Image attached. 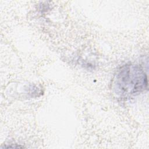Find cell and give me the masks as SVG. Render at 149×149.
I'll return each instance as SVG.
<instances>
[{
  "mask_svg": "<svg viewBox=\"0 0 149 149\" xmlns=\"http://www.w3.org/2000/svg\"><path fill=\"white\" fill-rule=\"evenodd\" d=\"M148 88L147 76L139 65L126 63L116 72L113 81L114 93L121 98L136 96Z\"/></svg>",
  "mask_w": 149,
  "mask_h": 149,
  "instance_id": "obj_1",
  "label": "cell"
}]
</instances>
